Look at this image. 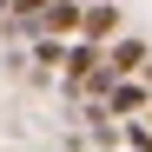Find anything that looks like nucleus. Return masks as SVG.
I'll use <instances>...</instances> for the list:
<instances>
[{
  "label": "nucleus",
  "mask_w": 152,
  "mask_h": 152,
  "mask_svg": "<svg viewBox=\"0 0 152 152\" xmlns=\"http://www.w3.org/2000/svg\"><path fill=\"white\" fill-rule=\"evenodd\" d=\"M145 106V86H113V113H139Z\"/></svg>",
  "instance_id": "obj_4"
},
{
  "label": "nucleus",
  "mask_w": 152,
  "mask_h": 152,
  "mask_svg": "<svg viewBox=\"0 0 152 152\" xmlns=\"http://www.w3.org/2000/svg\"><path fill=\"white\" fill-rule=\"evenodd\" d=\"M106 66H113V80H119V73H132V66H145V46H139V40H119Z\"/></svg>",
  "instance_id": "obj_3"
},
{
  "label": "nucleus",
  "mask_w": 152,
  "mask_h": 152,
  "mask_svg": "<svg viewBox=\"0 0 152 152\" xmlns=\"http://www.w3.org/2000/svg\"><path fill=\"white\" fill-rule=\"evenodd\" d=\"M80 13H86V7H73V0H53V7H46L40 20H46L53 33H80Z\"/></svg>",
  "instance_id": "obj_2"
},
{
  "label": "nucleus",
  "mask_w": 152,
  "mask_h": 152,
  "mask_svg": "<svg viewBox=\"0 0 152 152\" xmlns=\"http://www.w3.org/2000/svg\"><path fill=\"white\" fill-rule=\"evenodd\" d=\"M80 27H86V40H113L119 33V7H86Z\"/></svg>",
  "instance_id": "obj_1"
}]
</instances>
